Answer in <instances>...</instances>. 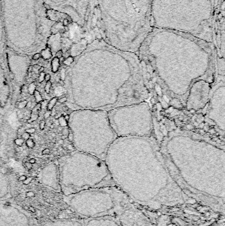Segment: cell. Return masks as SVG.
<instances>
[{"instance_id":"cell-1","label":"cell","mask_w":225,"mask_h":226,"mask_svg":"<svg viewBox=\"0 0 225 226\" xmlns=\"http://www.w3.org/2000/svg\"><path fill=\"white\" fill-rule=\"evenodd\" d=\"M65 80L69 82L74 111L108 112L146 101L149 96L138 55L101 40L89 42L74 58Z\"/></svg>"},{"instance_id":"cell-2","label":"cell","mask_w":225,"mask_h":226,"mask_svg":"<svg viewBox=\"0 0 225 226\" xmlns=\"http://www.w3.org/2000/svg\"><path fill=\"white\" fill-rule=\"evenodd\" d=\"M137 55L143 66L153 68L154 71L162 69V80L168 75L164 89L170 83L178 82L181 102L185 105V98L182 93L180 82L185 91L195 81L203 79L214 82L217 68V55L213 43L207 42L179 32L153 29L145 38ZM160 72L159 74L161 73Z\"/></svg>"},{"instance_id":"cell-3","label":"cell","mask_w":225,"mask_h":226,"mask_svg":"<svg viewBox=\"0 0 225 226\" xmlns=\"http://www.w3.org/2000/svg\"><path fill=\"white\" fill-rule=\"evenodd\" d=\"M153 0H89L85 31L90 42L101 40L137 54L153 27Z\"/></svg>"},{"instance_id":"cell-4","label":"cell","mask_w":225,"mask_h":226,"mask_svg":"<svg viewBox=\"0 0 225 226\" xmlns=\"http://www.w3.org/2000/svg\"><path fill=\"white\" fill-rule=\"evenodd\" d=\"M5 43L15 52L38 53L47 46L57 21L42 0H1Z\"/></svg>"},{"instance_id":"cell-5","label":"cell","mask_w":225,"mask_h":226,"mask_svg":"<svg viewBox=\"0 0 225 226\" xmlns=\"http://www.w3.org/2000/svg\"><path fill=\"white\" fill-rule=\"evenodd\" d=\"M215 0H153V29L190 34L213 43Z\"/></svg>"},{"instance_id":"cell-6","label":"cell","mask_w":225,"mask_h":226,"mask_svg":"<svg viewBox=\"0 0 225 226\" xmlns=\"http://www.w3.org/2000/svg\"><path fill=\"white\" fill-rule=\"evenodd\" d=\"M58 161L59 190L63 196L117 185L105 161L93 155L76 150Z\"/></svg>"},{"instance_id":"cell-7","label":"cell","mask_w":225,"mask_h":226,"mask_svg":"<svg viewBox=\"0 0 225 226\" xmlns=\"http://www.w3.org/2000/svg\"><path fill=\"white\" fill-rule=\"evenodd\" d=\"M69 128L77 151L105 161L110 146L117 138L110 123L108 112L79 109L69 115Z\"/></svg>"},{"instance_id":"cell-8","label":"cell","mask_w":225,"mask_h":226,"mask_svg":"<svg viewBox=\"0 0 225 226\" xmlns=\"http://www.w3.org/2000/svg\"><path fill=\"white\" fill-rule=\"evenodd\" d=\"M63 200L82 219L115 217L117 211L130 202L117 185L82 190L64 196Z\"/></svg>"},{"instance_id":"cell-9","label":"cell","mask_w":225,"mask_h":226,"mask_svg":"<svg viewBox=\"0 0 225 226\" xmlns=\"http://www.w3.org/2000/svg\"><path fill=\"white\" fill-rule=\"evenodd\" d=\"M108 115L117 137L152 136L153 115L146 101L116 108L108 111Z\"/></svg>"},{"instance_id":"cell-10","label":"cell","mask_w":225,"mask_h":226,"mask_svg":"<svg viewBox=\"0 0 225 226\" xmlns=\"http://www.w3.org/2000/svg\"><path fill=\"white\" fill-rule=\"evenodd\" d=\"M46 8L62 13L85 31L89 0H42Z\"/></svg>"},{"instance_id":"cell-11","label":"cell","mask_w":225,"mask_h":226,"mask_svg":"<svg viewBox=\"0 0 225 226\" xmlns=\"http://www.w3.org/2000/svg\"><path fill=\"white\" fill-rule=\"evenodd\" d=\"M0 226H38L31 215L11 200L0 202Z\"/></svg>"},{"instance_id":"cell-12","label":"cell","mask_w":225,"mask_h":226,"mask_svg":"<svg viewBox=\"0 0 225 226\" xmlns=\"http://www.w3.org/2000/svg\"><path fill=\"white\" fill-rule=\"evenodd\" d=\"M224 78L213 85L207 102V116L224 132Z\"/></svg>"},{"instance_id":"cell-13","label":"cell","mask_w":225,"mask_h":226,"mask_svg":"<svg viewBox=\"0 0 225 226\" xmlns=\"http://www.w3.org/2000/svg\"><path fill=\"white\" fill-rule=\"evenodd\" d=\"M213 83L199 79L189 89L185 107L189 111H198L205 107L213 89Z\"/></svg>"},{"instance_id":"cell-14","label":"cell","mask_w":225,"mask_h":226,"mask_svg":"<svg viewBox=\"0 0 225 226\" xmlns=\"http://www.w3.org/2000/svg\"><path fill=\"white\" fill-rule=\"evenodd\" d=\"M114 218L122 226H154L148 218L131 201L121 208Z\"/></svg>"},{"instance_id":"cell-15","label":"cell","mask_w":225,"mask_h":226,"mask_svg":"<svg viewBox=\"0 0 225 226\" xmlns=\"http://www.w3.org/2000/svg\"><path fill=\"white\" fill-rule=\"evenodd\" d=\"M16 182L9 172L0 170V202L11 200L15 195Z\"/></svg>"},{"instance_id":"cell-16","label":"cell","mask_w":225,"mask_h":226,"mask_svg":"<svg viewBox=\"0 0 225 226\" xmlns=\"http://www.w3.org/2000/svg\"><path fill=\"white\" fill-rule=\"evenodd\" d=\"M85 226H122L113 216H103L81 219Z\"/></svg>"},{"instance_id":"cell-17","label":"cell","mask_w":225,"mask_h":226,"mask_svg":"<svg viewBox=\"0 0 225 226\" xmlns=\"http://www.w3.org/2000/svg\"><path fill=\"white\" fill-rule=\"evenodd\" d=\"M42 183L46 186H48L50 188L56 190H59V176H58V170L57 171L56 169L52 171L48 170L47 168L44 169V172L42 173Z\"/></svg>"},{"instance_id":"cell-18","label":"cell","mask_w":225,"mask_h":226,"mask_svg":"<svg viewBox=\"0 0 225 226\" xmlns=\"http://www.w3.org/2000/svg\"><path fill=\"white\" fill-rule=\"evenodd\" d=\"M41 226H85L83 221L79 219H62L45 222Z\"/></svg>"},{"instance_id":"cell-19","label":"cell","mask_w":225,"mask_h":226,"mask_svg":"<svg viewBox=\"0 0 225 226\" xmlns=\"http://www.w3.org/2000/svg\"><path fill=\"white\" fill-rule=\"evenodd\" d=\"M5 43V33L4 29H3V19H2V8H1V0H0V49H1Z\"/></svg>"},{"instance_id":"cell-20","label":"cell","mask_w":225,"mask_h":226,"mask_svg":"<svg viewBox=\"0 0 225 226\" xmlns=\"http://www.w3.org/2000/svg\"><path fill=\"white\" fill-rule=\"evenodd\" d=\"M51 67H52V72L53 73H56L58 71V69L60 67V62L59 60V58L54 57L51 62Z\"/></svg>"},{"instance_id":"cell-21","label":"cell","mask_w":225,"mask_h":226,"mask_svg":"<svg viewBox=\"0 0 225 226\" xmlns=\"http://www.w3.org/2000/svg\"><path fill=\"white\" fill-rule=\"evenodd\" d=\"M40 55L42 58L44 60H48L52 57V53L50 50V48L48 47H46L40 52Z\"/></svg>"},{"instance_id":"cell-22","label":"cell","mask_w":225,"mask_h":226,"mask_svg":"<svg viewBox=\"0 0 225 226\" xmlns=\"http://www.w3.org/2000/svg\"><path fill=\"white\" fill-rule=\"evenodd\" d=\"M58 101V98L57 97L52 98V99L48 102V104H47V106H46V108H47V111H52V109L54 108L55 105H56Z\"/></svg>"},{"instance_id":"cell-23","label":"cell","mask_w":225,"mask_h":226,"mask_svg":"<svg viewBox=\"0 0 225 226\" xmlns=\"http://www.w3.org/2000/svg\"><path fill=\"white\" fill-rule=\"evenodd\" d=\"M33 95H34V98H35L36 103H40V102H42V101H43V98H42L40 93L39 92V91L38 90H36L34 91Z\"/></svg>"},{"instance_id":"cell-24","label":"cell","mask_w":225,"mask_h":226,"mask_svg":"<svg viewBox=\"0 0 225 226\" xmlns=\"http://www.w3.org/2000/svg\"><path fill=\"white\" fill-rule=\"evenodd\" d=\"M59 122V125L61 127H66L68 126V122L64 118L63 116H61L58 118Z\"/></svg>"},{"instance_id":"cell-25","label":"cell","mask_w":225,"mask_h":226,"mask_svg":"<svg viewBox=\"0 0 225 226\" xmlns=\"http://www.w3.org/2000/svg\"><path fill=\"white\" fill-rule=\"evenodd\" d=\"M73 61H74V58L73 57H72V56H68V57H67L66 58H65L63 63L65 66L69 67L71 65V63L73 62Z\"/></svg>"},{"instance_id":"cell-26","label":"cell","mask_w":225,"mask_h":226,"mask_svg":"<svg viewBox=\"0 0 225 226\" xmlns=\"http://www.w3.org/2000/svg\"><path fill=\"white\" fill-rule=\"evenodd\" d=\"M37 90L36 89V86L34 82L31 83L28 87V92L29 93L30 95H33L34 91Z\"/></svg>"},{"instance_id":"cell-27","label":"cell","mask_w":225,"mask_h":226,"mask_svg":"<svg viewBox=\"0 0 225 226\" xmlns=\"http://www.w3.org/2000/svg\"><path fill=\"white\" fill-rule=\"evenodd\" d=\"M38 118V112H32V114L30 116L29 118V121H28V122H34Z\"/></svg>"},{"instance_id":"cell-28","label":"cell","mask_w":225,"mask_h":226,"mask_svg":"<svg viewBox=\"0 0 225 226\" xmlns=\"http://www.w3.org/2000/svg\"><path fill=\"white\" fill-rule=\"evenodd\" d=\"M51 87H52V82H50V81H49V82H47L46 83L45 87H44V90H45V92L46 93H50V91Z\"/></svg>"},{"instance_id":"cell-29","label":"cell","mask_w":225,"mask_h":226,"mask_svg":"<svg viewBox=\"0 0 225 226\" xmlns=\"http://www.w3.org/2000/svg\"><path fill=\"white\" fill-rule=\"evenodd\" d=\"M26 145L28 148H33L35 146V144H34V142L33 141V140H32V139L30 138V139H28L26 141Z\"/></svg>"},{"instance_id":"cell-30","label":"cell","mask_w":225,"mask_h":226,"mask_svg":"<svg viewBox=\"0 0 225 226\" xmlns=\"http://www.w3.org/2000/svg\"><path fill=\"white\" fill-rule=\"evenodd\" d=\"M24 140L23 138H21V137H19V138H17L15 140V141H14V142H15V144L17 145V146L19 147H21L22 146L23 144H24Z\"/></svg>"},{"instance_id":"cell-31","label":"cell","mask_w":225,"mask_h":226,"mask_svg":"<svg viewBox=\"0 0 225 226\" xmlns=\"http://www.w3.org/2000/svg\"><path fill=\"white\" fill-rule=\"evenodd\" d=\"M27 103H28V102L26 100H24L23 101L20 102V103H19V105H18V108H19V109H22V108H25L27 107Z\"/></svg>"},{"instance_id":"cell-32","label":"cell","mask_w":225,"mask_h":226,"mask_svg":"<svg viewBox=\"0 0 225 226\" xmlns=\"http://www.w3.org/2000/svg\"><path fill=\"white\" fill-rule=\"evenodd\" d=\"M66 69H62L60 72V79H61V81L63 82V81L65 80V79H66Z\"/></svg>"},{"instance_id":"cell-33","label":"cell","mask_w":225,"mask_h":226,"mask_svg":"<svg viewBox=\"0 0 225 226\" xmlns=\"http://www.w3.org/2000/svg\"><path fill=\"white\" fill-rule=\"evenodd\" d=\"M21 138H23L24 140L27 141V140L31 138V134L26 132H24V133H23L22 135H21Z\"/></svg>"},{"instance_id":"cell-34","label":"cell","mask_w":225,"mask_h":226,"mask_svg":"<svg viewBox=\"0 0 225 226\" xmlns=\"http://www.w3.org/2000/svg\"><path fill=\"white\" fill-rule=\"evenodd\" d=\"M45 73L44 72H40V76H39V77H38V82L40 83H42L44 81V77H45Z\"/></svg>"},{"instance_id":"cell-35","label":"cell","mask_w":225,"mask_h":226,"mask_svg":"<svg viewBox=\"0 0 225 226\" xmlns=\"http://www.w3.org/2000/svg\"><path fill=\"white\" fill-rule=\"evenodd\" d=\"M41 57V55H40V53H35V54H33V60L34 61H37Z\"/></svg>"},{"instance_id":"cell-36","label":"cell","mask_w":225,"mask_h":226,"mask_svg":"<svg viewBox=\"0 0 225 226\" xmlns=\"http://www.w3.org/2000/svg\"><path fill=\"white\" fill-rule=\"evenodd\" d=\"M67 140H68L69 142H72L73 140V133L71 132V131L69 132L68 135H67Z\"/></svg>"},{"instance_id":"cell-37","label":"cell","mask_w":225,"mask_h":226,"mask_svg":"<svg viewBox=\"0 0 225 226\" xmlns=\"http://www.w3.org/2000/svg\"><path fill=\"white\" fill-rule=\"evenodd\" d=\"M63 56V51L62 50H58L57 51L56 53V57L58 58H60L61 57H62Z\"/></svg>"},{"instance_id":"cell-38","label":"cell","mask_w":225,"mask_h":226,"mask_svg":"<svg viewBox=\"0 0 225 226\" xmlns=\"http://www.w3.org/2000/svg\"><path fill=\"white\" fill-rule=\"evenodd\" d=\"M25 132L28 133V134H34L35 132H36V129L34 128H28L25 130Z\"/></svg>"},{"instance_id":"cell-39","label":"cell","mask_w":225,"mask_h":226,"mask_svg":"<svg viewBox=\"0 0 225 226\" xmlns=\"http://www.w3.org/2000/svg\"><path fill=\"white\" fill-rule=\"evenodd\" d=\"M51 111H46L45 113H44V119H47V118H48L49 117H50V116H51Z\"/></svg>"},{"instance_id":"cell-40","label":"cell","mask_w":225,"mask_h":226,"mask_svg":"<svg viewBox=\"0 0 225 226\" xmlns=\"http://www.w3.org/2000/svg\"><path fill=\"white\" fill-rule=\"evenodd\" d=\"M69 132V128H63V129H62V133L63 135H66V136H67V135H68Z\"/></svg>"},{"instance_id":"cell-41","label":"cell","mask_w":225,"mask_h":226,"mask_svg":"<svg viewBox=\"0 0 225 226\" xmlns=\"http://www.w3.org/2000/svg\"><path fill=\"white\" fill-rule=\"evenodd\" d=\"M45 125H46V122L44 121H41L40 122V124H39V127H40V129L41 130H44L45 128Z\"/></svg>"},{"instance_id":"cell-42","label":"cell","mask_w":225,"mask_h":226,"mask_svg":"<svg viewBox=\"0 0 225 226\" xmlns=\"http://www.w3.org/2000/svg\"><path fill=\"white\" fill-rule=\"evenodd\" d=\"M58 101H59V103H62H62H65L66 101H67V98L66 97H62V98H60L59 99Z\"/></svg>"},{"instance_id":"cell-43","label":"cell","mask_w":225,"mask_h":226,"mask_svg":"<svg viewBox=\"0 0 225 226\" xmlns=\"http://www.w3.org/2000/svg\"><path fill=\"white\" fill-rule=\"evenodd\" d=\"M51 79V76L50 75L49 73H46L45 74V77H44V81H46V82H49Z\"/></svg>"},{"instance_id":"cell-44","label":"cell","mask_w":225,"mask_h":226,"mask_svg":"<svg viewBox=\"0 0 225 226\" xmlns=\"http://www.w3.org/2000/svg\"><path fill=\"white\" fill-rule=\"evenodd\" d=\"M42 155H48L50 153V150L49 148H46L43 151H42Z\"/></svg>"},{"instance_id":"cell-45","label":"cell","mask_w":225,"mask_h":226,"mask_svg":"<svg viewBox=\"0 0 225 226\" xmlns=\"http://www.w3.org/2000/svg\"><path fill=\"white\" fill-rule=\"evenodd\" d=\"M40 103L41 104V108H45V106H46H46H47V104H48L47 101H45V100H43L42 102H40Z\"/></svg>"},{"instance_id":"cell-46","label":"cell","mask_w":225,"mask_h":226,"mask_svg":"<svg viewBox=\"0 0 225 226\" xmlns=\"http://www.w3.org/2000/svg\"><path fill=\"white\" fill-rule=\"evenodd\" d=\"M24 165V167H25L27 169H31L32 167H33L32 164L30 163L29 162H27V163H25Z\"/></svg>"},{"instance_id":"cell-47","label":"cell","mask_w":225,"mask_h":226,"mask_svg":"<svg viewBox=\"0 0 225 226\" xmlns=\"http://www.w3.org/2000/svg\"><path fill=\"white\" fill-rule=\"evenodd\" d=\"M25 179H26V176H24V175H23V176H20V177H19V181H24V180H25Z\"/></svg>"},{"instance_id":"cell-48","label":"cell","mask_w":225,"mask_h":226,"mask_svg":"<svg viewBox=\"0 0 225 226\" xmlns=\"http://www.w3.org/2000/svg\"><path fill=\"white\" fill-rule=\"evenodd\" d=\"M64 60H65V58H64L63 56H62V57H61L60 58H59V62H60V64H61V63H63Z\"/></svg>"},{"instance_id":"cell-49","label":"cell","mask_w":225,"mask_h":226,"mask_svg":"<svg viewBox=\"0 0 225 226\" xmlns=\"http://www.w3.org/2000/svg\"><path fill=\"white\" fill-rule=\"evenodd\" d=\"M29 163L31 164H34L36 163V160L35 159H31L29 160Z\"/></svg>"},{"instance_id":"cell-50","label":"cell","mask_w":225,"mask_h":226,"mask_svg":"<svg viewBox=\"0 0 225 226\" xmlns=\"http://www.w3.org/2000/svg\"><path fill=\"white\" fill-rule=\"evenodd\" d=\"M67 138V136H66V135H62V136H61V140H66Z\"/></svg>"},{"instance_id":"cell-51","label":"cell","mask_w":225,"mask_h":226,"mask_svg":"<svg viewBox=\"0 0 225 226\" xmlns=\"http://www.w3.org/2000/svg\"><path fill=\"white\" fill-rule=\"evenodd\" d=\"M44 67H40V69H38V72H44Z\"/></svg>"},{"instance_id":"cell-52","label":"cell","mask_w":225,"mask_h":226,"mask_svg":"<svg viewBox=\"0 0 225 226\" xmlns=\"http://www.w3.org/2000/svg\"><path fill=\"white\" fill-rule=\"evenodd\" d=\"M64 118H65V119L66 120V121L67 122H68L69 120V115H66L65 116H64Z\"/></svg>"},{"instance_id":"cell-53","label":"cell","mask_w":225,"mask_h":226,"mask_svg":"<svg viewBox=\"0 0 225 226\" xmlns=\"http://www.w3.org/2000/svg\"><path fill=\"white\" fill-rule=\"evenodd\" d=\"M55 123H56V124L57 126H59V122H58V119H56V120H55Z\"/></svg>"},{"instance_id":"cell-54","label":"cell","mask_w":225,"mask_h":226,"mask_svg":"<svg viewBox=\"0 0 225 226\" xmlns=\"http://www.w3.org/2000/svg\"><path fill=\"white\" fill-rule=\"evenodd\" d=\"M52 136L53 137H55V136H56V135H55V134H52Z\"/></svg>"},{"instance_id":"cell-55","label":"cell","mask_w":225,"mask_h":226,"mask_svg":"<svg viewBox=\"0 0 225 226\" xmlns=\"http://www.w3.org/2000/svg\"><path fill=\"white\" fill-rule=\"evenodd\" d=\"M1 163H2V160H1V159H0V164H1Z\"/></svg>"}]
</instances>
